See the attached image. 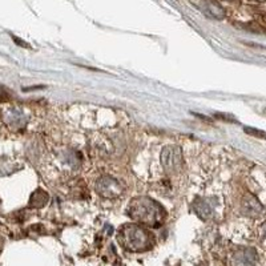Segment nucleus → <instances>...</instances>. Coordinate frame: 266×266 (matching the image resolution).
Wrapping results in <instances>:
<instances>
[{"label":"nucleus","instance_id":"nucleus-8","mask_svg":"<svg viewBox=\"0 0 266 266\" xmlns=\"http://www.w3.org/2000/svg\"><path fill=\"white\" fill-rule=\"evenodd\" d=\"M47 200H48V196H47L46 192L37 191L36 193H33L32 198H31V204L35 201L36 206H43V205L47 202ZM35 205H33V206H35Z\"/></svg>","mask_w":266,"mask_h":266},{"label":"nucleus","instance_id":"nucleus-6","mask_svg":"<svg viewBox=\"0 0 266 266\" xmlns=\"http://www.w3.org/2000/svg\"><path fill=\"white\" fill-rule=\"evenodd\" d=\"M241 211H242V213L245 214V216H248V217H258V216L262 213L263 208L256 197H253V196H246V197L242 200Z\"/></svg>","mask_w":266,"mask_h":266},{"label":"nucleus","instance_id":"nucleus-9","mask_svg":"<svg viewBox=\"0 0 266 266\" xmlns=\"http://www.w3.org/2000/svg\"><path fill=\"white\" fill-rule=\"evenodd\" d=\"M245 132L252 135V136H256V137H260V139H266V133L262 132L260 129H254V128H245Z\"/></svg>","mask_w":266,"mask_h":266},{"label":"nucleus","instance_id":"nucleus-10","mask_svg":"<svg viewBox=\"0 0 266 266\" xmlns=\"http://www.w3.org/2000/svg\"><path fill=\"white\" fill-rule=\"evenodd\" d=\"M257 2H266V0H257Z\"/></svg>","mask_w":266,"mask_h":266},{"label":"nucleus","instance_id":"nucleus-4","mask_svg":"<svg viewBox=\"0 0 266 266\" xmlns=\"http://www.w3.org/2000/svg\"><path fill=\"white\" fill-rule=\"evenodd\" d=\"M161 164L166 172L173 173L181 169L184 164V157H182V150L177 145L165 146L161 152Z\"/></svg>","mask_w":266,"mask_h":266},{"label":"nucleus","instance_id":"nucleus-2","mask_svg":"<svg viewBox=\"0 0 266 266\" xmlns=\"http://www.w3.org/2000/svg\"><path fill=\"white\" fill-rule=\"evenodd\" d=\"M119 241L125 249L144 252L153 246V234L139 225H124L119 232Z\"/></svg>","mask_w":266,"mask_h":266},{"label":"nucleus","instance_id":"nucleus-5","mask_svg":"<svg viewBox=\"0 0 266 266\" xmlns=\"http://www.w3.org/2000/svg\"><path fill=\"white\" fill-rule=\"evenodd\" d=\"M257 262V254L254 249H240L234 252L231 258L232 266H254Z\"/></svg>","mask_w":266,"mask_h":266},{"label":"nucleus","instance_id":"nucleus-7","mask_svg":"<svg viewBox=\"0 0 266 266\" xmlns=\"http://www.w3.org/2000/svg\"><path fill=\"white\" fill-rule=\"evenodd\" d=\"M193 208H195V212L197 213L198 217H201L202 220H208V218H211L213 216L212 205L206 200H204V198H197L193 202Z\"/></svg>","mask_w":266,"mask_h":266},{"label":"nucleus","instance_id":"nucleus-1","mask_svg":"<svg viewBox=\"0 0 266 266\" xmlns=\"http://www.w3.org/2000/svg\"><path fill=\"white\" fill-rule=\"evenodd\" d=\"M128 214L132 220L145 226L159 227L165 217V212L161 205L150 197L133 198L128 206Z\"/></svg>","mask_w":266,"mask_h":266},{"label":"nucleus","instance_id":"nucleus-3","mask_svg":"<svg viewBox=\"0 0 266 266\" xmlns=\"http://www.w3.org/2000/svg\"><path fill=\"white\" fill-rule=\"evenodd\" d=\"M94 189L98 192V195L104 198H117L123 195V185L119 180H116L112 176H101L100 179L96 181Z\"/></svg>","mask_w":266,"mask_h":266}]
</instances>
